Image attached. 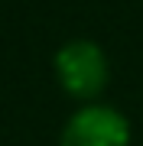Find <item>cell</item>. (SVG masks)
Wrapping results in <instances>:
<instances>
[{"label":"cell","instance_id":"1","mask_svg":"<svg viewBox=\"0 0 143 146\" xmlns=\"http://www.w3.org/2000/svg\"><path fill=\"white\" fill-rule=\"evenodd\" d=\"M55 78L62 91L75 101H94L101 91L107 88L111 68H107V55L101 52L98 42L91 39H72L55 52Z\"/></svg>","mask_w":143,"mask_h":146},{"label":"cell","instance_id":"2","mask_svg":"<svg viewBox=\"0 0 143 146\" xmlns=\"http://www.w3.org/2000/svg\"><path fill=\"white\" fill-rule=\"evenodd\" d=\"M59 146H130V123L107 104H85L62 127Z\"/></svg>","mask_w":143,"mask_h":146}]
</instances>
